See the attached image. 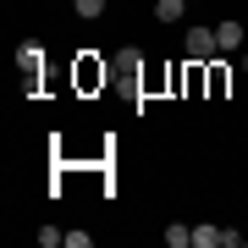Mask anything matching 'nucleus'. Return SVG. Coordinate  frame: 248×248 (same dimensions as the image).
Here are the masks:
<instances>
[{
	"mask_svg": "<svg viewBox=\"0 0 248 248\" xmlns=\"http://www.w3.org/2000/svg\"><path fill=\"white\" fill-rule=\"evenodd\" d=\"M78 83H83V89H94V83H105V66H94L89 55H83V66H78Z\"/></svg>",
	"mask_w": 248,
	"mask_h": 248,
	"instance_id": "nucleus-7",
	"label": "nucleus"
},
{
	"mask_svg": "<svg viewBox=\"0 0 248 248\" xmlns=\"http://www.w3.org/2000/svg\"><path fill=\"white\" fill-rule=\"evenodd\" d=\"M204 83H210V94H226V66H210V78H204Z\"/></svg>",
	"mask_w": 248,
	"mask_h": 248,
	"instance_id": "nucleus-10",
	"label": "nucleus"
},
{
	"mask_svg": "<svg viewBox=\"0 0 248 248\" xmlns=\"http://www.w3.org/2000/svg\"><path fill=\"white\" fill-rule=\"evenodd\" d=\"M39 61H45V50H39V45H33V39H28V45L17 50V66H22V78H28V83H33V78H39Z\"/></svg>",
	"mask_w": 248,
	"mask_h": 248,
	"instance_id": "nucleus-3",
	"label": "nucleus"
},
{
	"mask_svg": "<svg viewBox=\"0 0 248 248\" xmlns=\"http://www.w3.org/2000/svg\"><path fill=\"white\" fill-rule=\"evenodd\" d=\"M166 243H171V248H193V226L171 221V226H166Z\"/></svg>",
	"mask_w": 248,
	"mask_h": 248,
	"instance_id": "nucleus-6",
	"label": "nucleus"
},
{
	"mask_svg": "<svg viewBox=\"0 0 248 248\" xmlns=\"http://www.w3.org/2000/svg\"><path fill=\"white\" fill-rule=\"evenodd\" d=\"M72 11H78V17H89V22H94L99 11H105V0H72Z\"/></svg>",
	"mask_w": 248,
	"mask_h": 248,
	"instance_id": "nucleus-8",
	"label": "nucleus"
},
{
	"mask_svg": "<svg viewBox=\"0 0 248 248\" xmlns=\"http://www.w3.org/2000/svg\"><path fill=\"white\" fill-rule=\"evenodd\" d=\"M155 17L160 22H182L187 17V0H155Z\"/></svg>",
	"mask_w": 248,
	"mask_h": 248,
	"instance_id": "nucleus-5",
	"label": "nucleus"
},
{
	"mask_svg": "<svg viewBox=\"0 0 248 248\" xmlns=\"http://www.w3.org/2000/svg\"><path fill=\"white\" fill-rule=\"evenodd\" d=\"M215 45H221V55H237L248 45V33H243V22L237 17H226V22H215Z\"/></svg>",
	"mask_w": 248,
	"mask_h": 248,
	"instance_id": "nucleus-2",
	"label": "nucleus"
},
{
	"mask_svg": "<svg viewBox=\"0 0 248 248\" xmlns=\"http://www.w3.org/2000/svg\"><path fill=\"white\" fill-rule=\"evenodd\" d=\"M237 66H243V78H248V45H243V50H237Z\"/></svg>",
	"mask_w": 248,
	"mask_h": 248,
	"instance_id": "nucleus-11",
	"label": "nucleus"
},
{
	"mask_svg": "<svg viewBox=\"0 0 248 248\" xmlns=\"http://www.w3.org/2000/svg\"><path fill=\"white\" fill-rule=\"evenodd\" d=\"M187 6H199V0H187Z\"/></svg>",
	"mask_w": 248,
	"mask_h": 248,
	"instance_id": "nucleus-12",
	"label": "nucleus"
},
{
	"mask_svg": "<svg viewBox=\"0 0 248 248\" xmlns=\"http://www.w3.org/2000/svg\"><path fill=\"white\" fill-rule=\"evenodd\" d=\"M187 61H204V66H210L215 61V55H221V45H215V28H187Z\"/></svg>",
	"mask_w": 248,
	"mask_h": 248,
	"instance_id": "nucleus-1",
	"label": "nucleus"
},
{
	"mask_svg": "<svg viewBox=\"0 0 248 248\" xmlns=\"http://www.w3.org/2000/svg\"><path fill=\"white\" fill-rule=\"evenodd\" d=\"M221 237H226V226H193V248H221Z\"/></svg>",
	"mask_w": 248,
	"mask_h": 248,
	"instance_id": "nucleus-4",
	"label": "nucleus"
},
{
	"mask_svg": "<svg viewBox=\"0 0 248 248\" xmlns=\"http://www.w3.org/2000/svg\"><path fill=\"white\" fill-rule=\"evenodd\" d=\"M66 243V232H55V226H39V248H61Z\"/></svg>",
	"mask_w": 248,
	"mask_h": 248,
	"instance_id": "nucleus-9",
	"label": "nucleus"
}]
</instances>
